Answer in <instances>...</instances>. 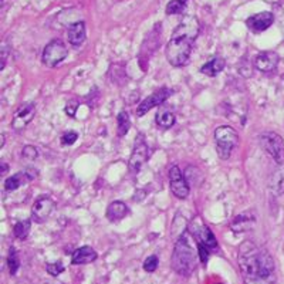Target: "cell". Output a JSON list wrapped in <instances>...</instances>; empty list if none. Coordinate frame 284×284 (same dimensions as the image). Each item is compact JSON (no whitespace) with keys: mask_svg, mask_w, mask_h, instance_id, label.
<instances>
[{"mask_svg":"<svg viewBox=\"0 0 284 284\" xmlns=\"http://www.w3.org/2000/svg\"><path fill=\"white\" fill-rule=\"evenodd\" d=\"M239 266L245 284H276V266L270 253L246 240L239 249Z\"/></svg>","mask_w":284,"mask_h":284,"instance_id":"obj_1","label":"cell"},{"mask_svg":"<svg viewBox=\"0 0 284 284\" xmlns=\"http://www.w3.org/2000/svg\"><path fill=\"white\" fill-rule=\"evenodd\" d=\"M196 249H198V254L202 263H208L209 260V247L205 246L203 243H196Z\"/></svg>","mask_w":284,"mask_h":284,"instance_id":"obj_31","label":"cell"},{"mask_svg":"<svg viewBox=\"0 0 284 284\" xmlns=\"http://www.w3.org/2000/svg\"><path fill=\"white\" fill-rule=\"evenodd\" d=\"M256 225V217L251 212H245V213H240L239 216H236L232 223H230V229L232 232L234 233H245L251 230Z\"/></svg>","mask_w":284,"mask_h":284,"instance_id":"obj_15","label":"cell"},{"mask_svg":"<svg viewBox=\"0 0 284 284\" xmlns=\"http://www.w3.org/2000/svg\"><path fill=\"white\" fill-rule=\"evenodd\" d=\"M23 158H26L27 161H36L38 158V151L37 148H34L33 145H26L21 151Z\"/></svg>","mask_w":284,"mask_h":284,"instance_id":"obj_28","label":"cell"},{"mask_svg":"<svg viewBox=\"0 0 284 284\" xmlns=\"http://www.w3.org/2000/svg\"><path fill=\"white\" fill-rule=\"evenodd\" d=\"M46 270L50 276H58L64 271V265L61 262H54V263H47L46 265Z\"/></svg>","mask_w":284,"mask_h":284,"instance_id":"obj_27","label":"cell"},{"mask_svg":"<svg viewBox=\"0 0 284 284\" xmlns=\"http://www.w3.org/2000/svg\"><path fill=\"white\" fill-rule=\"evenodd\" d=\"M128 213H130V209H128V206L124 202L115 200L113 203H110V206L107 208V219L110 222H119Z\"/></svg>","mask_w":284,"mask_h":284,"instance_id":"obj_19","label":"cell"},{"mask_svg":"<svg viewBox=\"0 0 284 284\" xmlns=\"http://www.w3.org/2000/svg\"><path fill=\"white\" fill-rule=\"evenodd\" d=\"M259 144L266 153H268L277 165L284 164V141L276 133L267 131L259 136Z\"/></svg>","mask_w":284,"mask_h":284,"instance_id":"obj_5","label":"cell"},{"mask_svg":"<svg viewBox=\"0 0 284 284\" xmlns=\"http://www.w3.org/2000/svg\"><path fill=\"white\" fill-rule=\"evenodd\" d=\"M30 229H32V222L30 220H21V222H17L15 227H13V233L15 236L20 239V240H24L29 233H30Z\"/></svg>","mask_w":284,"mask_h":284,"instance_id":"obj_24","label":"cell"},{"mask_svg":"<svg viewBox=\"0 0 284 284\" xmlns=\"http://www.w3.org/2000/svg\"><path fill=\"white\" fill-rule=\"evenodd\" d=\"M169 186L170 192L178 199H186L189 196V184L185 175L182 173V170L176 165H173L169 169Z\"/></svg>","mask_w":284,"mask_h":284,"instance_id":"obj_7","label":"cell"},{"mask_svg":"<svg viewBox=\"0 0 284 284\" xmlns=\"http://www.w3.org/2000/svg\"><path fill=\"white\" fill-rule=\"evenodd\" d=\"M158 265H159L158 256L152 254V256H150V257L144 262V270H145V271H148V273H152V271H155V270H156Z\"/></svg>","mask_w":284,"mask_h":284,"instance_id":"obj_29","label":"cell"},{"mask_svg":"<svg viewBox=\"0 0 284 284\" xmlns=\"http://www.w3.org/2000/svg\"><path fill=\"white\" fill-rule=\"evenodd\" d=\"M97 257H98V254L93 247L83 246L77 249L73 253L71 262H73V265H88V263H93L94 260H97Z\"/></svg>","mask_w":284,"mask_h":284,"instance_id":"obj_18","label":"cell"},{"mask_svg":"<svg viewBox=\"0 0 284 284\" xmlns=\"http://www.w3.org/2000/svg\"><path fill=\"white\" fill-rule=\"evenodd\" d=\"M196 250L192 246V233L184 232L181 234V237L176 240L173 254H172V260H170L173 270L178 274L188 277L193 273V270L196 267V259L199 257Z\"/></svg>","mask_w":284,"mask_h":284,"instance_id":"obj_3","label":"cell"},{"mask_svg":"<svg viewBox=\"0 0 284 284\" xmlns=\"http://www.w3.org/2000/svg\"><path fill=\"white\" fill-rule=\"evenodd\" d=\"M0 141H1V144H0V148H3V147H4V135H3V134L0 135Z\"/></svg>","mask_w":284,"mask_h":284,"instance_id":"obj_34","label":"cell"},{"mask_svg":"<svg viewBox=\"0 0 284 284\" xmlns=\"http://www.w3.org/2000/svg\"><path fill=\"white\" fill-rule=\"evenodd\" d=\"M117 124H118V127H117L118 135H119V136L127 135L128 131H130V128H131L130 114L127 113V111H121V113L118 114V117H117Z\"/></svg>","mask_w":284,"mask_h":284,"instance_id":"obj_23","label":"cell"},{"mask_svg":"<svg viewBox=\"0 0 284 284\" xmlns=\"http://www.w3.org/2000/svg\"><path fill=\"white\" fill-rule=\"evenodd\" d=\"M54 200L50 196H38L32 208V217L36 223H43L54 210Z\"/></svg>","mask_w":284,"mask_h":284,"instance_id":"obj_11","label":"cell"},{"mask_svg":"<svg viewBox=\"0 0 284 284\" xmlns=\"http://www.w3.org/2000/svg\"><path fill=\"white\" fill-rule=\"evenodd\" d=\"M225 66H226L225 58H222V57H215V58L209 60L208 63H205V64L200 67V73L208 77H215L217 76L220 71H223Z\"/></svg>","mask_w":284,"mask_h":284,"instance_id":"obj_20","label":"cell"},{"mask_svg":"<svg viewBox=\"0 0 284 284\" xmlns=\"http://www.w3.org/2000/svg\"><path fill=\"white\" fill-rule=\"evenodd\" d=\"M34 115H36V104L34 102H26V104L20 105L13 115L12 128L15 131H23L32 122Z\"/></svg>","mask_w":284,"mask_h":284,"instance_id":"obj_9","label":"cell"},{"mask_svg":"<svg viewBox=\"0 0 284 284\" xmlns=\"http://www.w3.org/2000/svg\"><path fill=\"white\" fill-rule=\"evenodd\" d=\"M184 1H188V0H184Z\"/></svg>","mask_w":284,"mask_h":284,"instance_id":"obj_35","label":"cell"},{"mask_svg":"<svg viewBox=\"0 0 284 284\" xmlns=\"http://www.w3.org/2000/svg\"><path fill=\"white\" fill-rule=\"evenodd\" d=\"M148 158H150V148H148L147 142L141 136V139H138L135 147H134V151L131 153V156H130L128 168H130V170L133 173L139 172L141 168L145 165V162L148 161Z\"/></svg>","mask_w":284,"mask_h":284,"instance_id":"obj_10","label":"cell"},{"mask_svg":"<svg viewBox=\"0 0 284 284\" xmlns=\"http://www.w3.org/2000/svg\"><path fill=\"white\" fill-rule=\"evenodd\" d=\"M274 23V16L270 12H262L257 15H253L246 20L249 30L254 32V33H262L266 32L271 24Z\"/></svg>","mask_w":284,"mask_h":284,"instance_id":"obj_12","label":"cell"},{"mask_svg":"<svg viewBox=\"0 0 284 284\" xmlns=\"http://www.w3.org/2000/svg\"><path fill=\"white\" fill-rule=\"evenodd\" d=\"M37 175V170L27 169L23 170V172H17L12 176H9L6 181H4V189L7 192H13V190H17L21 185H26L29 184L30 181H33Z\"/></svg>","mask_w":284,"mask_h":284,"instance_id":"obj_13","label":"cell"},{"mask_svg":"<svg viewBox=\"0 0 284 284\" xmlns=\"http://www.w3.org/2000/svg\"><path fill=\"white\" fill-rule=\"evenodd\" d=\"M173 94V91L168 88V87H162L159 88L158 91H155L153 94H151L148 98H145L136 108V117H142L148 111H151L152 108L155 107H159L161 104H164L170 95Z\"/></svg>","mask_w":284,"mask_h":284,"instance_id":"obj_8","label":"cell"},{"mask_svg":"<svg viewBox=\"0 0 284 284\" xmlns=\"http://www.w3.org/2000/svg\"><path fill=\"white\" fill-rule=\"evenodd\" d=\"M7 267H9L10 274H16L20 267L19 254H17L16 249H13V247L9 250V256H7Z\"/></svg>","mask_w":284,"mask_h":284,"instance_id":"obj_25","label":"cell"},{"mask_svg":"<svg viewBox=\"0 0 284 284\" xmlns=\"http://www.w3.org/2000/svg\"><path fill=\"white\" fill-rule=\"evenodd\" d=\"M186 9V1L184 0H170L167 6V15H181Z\"/></svg>","mask_w":284,"mask_h":284,"instance_id":"obj_26","label":"cell"},{"mask_svg":"<svg viewBox=\"0 0 284 284\" xmlns=\"http://www.w3.org/2000/svg\"><path fill=\"white\" fill-rule=\"evenodd\" d=\"M192 236L196 240V243H203L209 249H216L217 247V240H216L215 234L212 233V230L206 225H199V226L195 225Z\"/></svg>","mask_w":284,"mask_h":284,"instance_id":"obj_16","label":"cell"},{"mask_svg":"<svg viewBox=\"0 0 284 284\" xmlns=\"http://www.w3.org/2000/svg\"><path fill=\"white\" fill-rule=\"evenodd\" d=\"M279 64V54L276 51H263L257 54L254 60V67L262 73H271Z\"/></svg>","mask_w":284,"mask_h":284,"instance_id":"obj_14","label":"cell"},{"mask_svg":"<svg viewBox=\"0 0 284 284\" xmlns=\"http://www.w3.org/2000/svg\"><path fill=\"white\" fill-rule=\"evenodd\" d=\"M268 188L276 195H283L284 193V169L280 168L270 176L268 181Z\"/></svg>","mask_w":284,"mask_h":284,"instance_id":"obj_22","label":"cell"},{"mask_svg":"<svg viewBox=\"0 0 284 284\" xmlns=\"http://www.w3.org/2000/svg\"><path fill=\"white\" fill-rule=\"evenodd\" d=\"M199 30L200 24L195 16H185L175 27L165 51L170 66L182 67L188 64L193 43L199 36Z\"/></svg>","mask_w":284,"mask_h":284,"instance_id":"obj_2","label":"cell"},{"mask_svg":"<svg viewBox=\"0 0 284 284\" xmlns=\"http://www.w3.org/2000/svg\"><path fill=\"white\" fill-rule=\"evenodd\" d=\"M77 104L76 102H70V104H67L66 105V114L68 115V117H74L76 115V108Z\"/></svg>","mask_w":284,"mask_h":284,"instance_id":"obj_32","label":"cell"},{"mask_svg":"<svg viewBox=\"0 0 284 284\" xmlns=\"http://www.w3.org/2000/svg\"><path fill=\"white\" fill-rule=\"evenodd\" d=\"M215 144L217 156L223 161L230 158L233 150L239 145V135L227 125H220L215 130Z\"/></svg>","mask_w":284,"mask_h":284,"instance_id":"obj_4","label":"cell"},{"mask_svg":"<svg viewBox=\"0 0 284 284\" xmlns=\"http://www.w3.org/2000/svg\"><path fill=\"white\" fill-rule=\"evenodd\" d=\"M68 43L74 47H80L85 41V24L84 21H76L67 29Z\"/></svg>","mask_w":284,"mask_h":284,"instance_id":"obj_17","label":"cell"},{"mask_svg":"<svg viewBox=\"0 0 284 284\" xmlns=\"http://www.w3.org/2000/svg\"><path fill=\"white\" fill-rule=\"evenodd\" d=\"M78 139V134L76 131H68V133L61 135V144L63 145H73Z\"/></svg>","mask_w":284,"mask_h":284,"instance_id":"obj_30","label":"cell"},{"mask_svg":"<svg viewBox=\"0 0 284 284\" xmlns=\"http://www.w3.org/2000/svg\"><path fill=\"white\" fill-rule=\"evenodd\" d=\"M67 56H68V50H67L66 44L61 40L54 38L44 47L41 61L47 67H57L63 60L67 58Z\"/></svg>","mask_w":284,"mask_h":284,"instance_id":"obj_6","label":"cell"},{"mask_svg":"<svg viewBox=\"0 0 284 284\" xmlns=\"http://www.w3.org/2000/svg\"><path fill=\"white\" fill-rule=\"evenodd\" d=\"M156 124L164 128V130H169L170 127L175 125V121H176V117H175V113L170 110L169 107H161L156 113Z\"/></svg>","mask_w":284,"mask_h":284,"instance_id":"obj_21","label":"cell"},{"mask_svg":"<svg viewBox=\"0 0 284 284\" xmlns=\"http://www.w3.org/2000/svg\"><path fill=\"white\" fill-rule=\"evenodd\" d=\"M7 170H9V167H7V164H1V176H4L6 173H7Z\"/></svg>","mask_w":284,"mask_h":284,"instance_id":"obj_33","label":"cell"}]
</instances>
